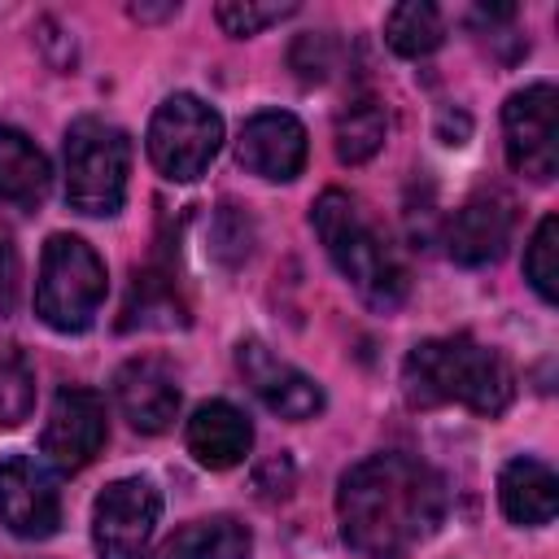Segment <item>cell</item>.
<instances>
[{
    "label": "cell",
    "instance_id": "obj_1",
    "mask_svg": "<svg viewBox=\"0 0 559 559\" xmlns=\"http://www.w3.org/2000/svg\"><path fill=\"white\" fill-rule=\"evenodd\" d=\"M445 480L428 463L384 450L358 459L336 485L341 542L362 559H402L437 533Z\"/></svg>",
    "mask_w": 559,
    "mask_h": 559
},
{
    "label": "cell",
    "instance_id": "obj_2",
    "mask_svg": "<svg viewBox=\"0 0 559 559\" xmlns=\"http://www.w3.org/2000/svg\"><path fill=\"white\" fill-rule=\"evenodd\" d=\"M402 389L415 406H467L476 415H502L515 393L507 358L476 336L419 341L402 362Z\"/></svg>",
    "mask_w": 559,
    "mask_h": 559
},
{
    "label": "cell",
    "instance_id": "obj_3",
    "mask_svg": "<svg viewBox=\"0 0 559 559\" xmlns=\"http://www.w3.org/2000/svg\"><path fill=\"white\" fill-rule=\"evenodd\" d=\"M310 223H314L328 258L336 262V271L354 284V293L371 310H397L406 301L411 275H406L397 249L376 231V223L362 214V205L349 192L328 188L314 201Z\"/></svg>",
    "mask_w": 559,
    "mask_h": 559
},
{
    "label": "cell",
    "instance_id": "obj_4",
    "mask_svg": "<svg viewBox=\"0 0 559 559\" xmlns=\"http://www.w3.org/2000/svg\"><path fill=\"white\" fill-rule=\"evenodd\" d=\"M105 288H109L105 262L83 236L57 231L44 240L39 280H35V314L52 332H87L105 301Z\"/></svg>",
    "mask_w": 559,
    "mask_h": 559
},
{
    "label": "cell",
    "instance_id": "obj_5",
    "mask_svg": "<svg viewBox=\"0 0 559 559\" xmlns=\"http://www.w3.org/2000/svg\"><path fill=\"white\" fill-rule=\"evenodd\" d=\"M66 201L87 218H109L127 201L131 140L105 118H79L66 127Z\"/></svg>",
    "mask_w": 559,
    "mask_h": 559
},
{
    "label": "cell",
    "instance_id": "obj_6",
    "mask_svg": "<svg viewBox=\"0 0 559 559\" xmlns=\"http://www.w3.org/2000/svg\"><path fill=\"white\" fill-rule=\"evenodd\" d=\"M144 148H148V162L157 166L162 179L192 183L210 170V162L223 148V118L201 96L175 92L153 109L148 131H144Z\"/></svg>",
    "mask_w": 559,
    "mask_h": 559
},
{
    "label": "cell",
    "instance_id": "obj_7",
    "mask_svg": "<svg viewBox=\"0 0 559 559\" xmlns=\"http://www.w3.org/2000/svg\"><path fill=\"white\" fill-rule=\"evenodd\" d=\"M502 148L507 166L533 183L559 170V92L550 83H528L502 105Z\"/></svg>",
    "mask_w": 559,
    "mask_h": 559
},
{
    "label": "cell",
    "instance_id": "obj_8",
    "mask_svg": "<svg viewBox=\"0 0 559 559\" xmlns=\"http://www.w3.org/2000/svg\"><path fill=\"white\" fill-rule=\"evenodd\" d=\"M162 520V493L144 476H122L100 489L92 507V542L100 559H148Z\"/></svg>",
    "mask_w": 559,
    "mask_h": 559
},
{
    "label": "cell",
    "instance_id": "obj_9",
    "mask_svg": "<svg viewBox=\"0 0 559 559\" xmlns=\"http://www.w3.org/2000/svg\"><path fill=\"white\" fill-rule=\"evenodd\" d=\"M109 437V419H105V397L96 389L83 384H66L44 419L39 432V454L57 467V472H83Z\"/></svg>",
    "mask_w": 559,
    "mask_h": 559
},
{
    "label": "cell",
    "instance_id": "obj_10",
    "mask_svg": "<svg viewBox=\"0 0 559 559\" xmlns=\"http://www.w3.org/2000/svg\"><path fill=\"white\" fill-rule=\"evenodd\" d=\"M0 524L22 542H44L61 524V493L52 472L31 454L0 459Z\"/></svg>",
    "mask_w": 559,
    "mask_h": 559
},
{
    "label": "cell",
    "instance_id": "obj_11",
    "mask_svg": "<svg viewBox=\"0 0 559 559\" xmlns=\"http://www.w3.org/2000/svg\"><path fill=\"white\" fill-rule=\"evenodd\" d=\"M236 371L245 376V384L253 389V397L275 411L280 419H314L323 411V389L314 376H306L301 367L284 362L280 354H271L262 341H240L236 345Z\"/></svg>",
    "mask_w": 559,
    "mask_h": 559
},
{
    "label": "cell",
    "instance_id": "obj_12",
    "mask_svg": "<svg viewBox=\"0 0 559 559\" xmlns=\"http://www.w3.org/2000/svg\"><path fill=\"white\" fill-rule=\"evenodd\" d=\"M306 153H310L306 127L288 109H262V114H253L240 127V140H236V162L249 175L271 179V183L297 179L301 166H306Z\"/></svg>",
    "mask_w": 559,
    "mask_h": 559
},
{
    "label": "cell",
    "instance_id": "obj_13",
    "mask_svg": "<svg viewBox=\"0 0 559 559\" xmlns=\"http://www.w3.org/2000/svg\"><path fill=\"white\" fill-rule=\"evenodd\" d=\"M114 402L135 432L157 437L179 415V380L162 358H127L114 371Z\"/></svg>",
    "mask_w": 559,
    "mask_h": 559
},
{
    "label": "cell",
    "instance_id": "obj_14",
    "mask_svg": "<svg viewBox=\"0 0 559 559\" xmlns=\"http://www.w3.org/2000/svg\"><path fill=\"white\" fill-rule=\"evenodd\" d=\"M515 227V210L502 192H476L467 197L450 223H445V253L459 266H489L507 253Z\"/></svg>",
    "mask_w": 559,
    "mask_h": 559
},
{
    "label": "cell",
    "instance_id": "obj_15",
    "mask_svg": "<svg viewBox=\"0 0 559 559\" xmlns=\"http://www.w3.org/2000/svg\"><path fill=\"white\" fill-rule=\"evenodd\" d=\"M183 441H188V454L210 467V472H227L236 463L249 459L253 450V424L240 406L214 397V402H201L183 428Z\"/></svg>",
    "mask_w": 559,
    "mask_h": 559
},
{
    "label": "cell",
    "instance_id": "obj_16",
    "mask_svg": "<svg viewBox=\"0 0 559 559\" xmlns=\"http://www.w3.org/2000/svg\"><path fill=\"white\" fill-rule=\"evenodd\" d=\"M498 507L520 528L550 524L555 511H559V480H555V472L542 459H528V454L511 459L498 472Z\"/></svg>",
    "mask_w": 559,
    "mask_h": 559
},
{
    "label": "cell",
    "instance_id": "obj_17",
    "mask_svg": "<svg viewBox=\"0 0 559 559\" xmlns=\"http://www.w3.org/2000/svg\"><path fill=\"white\" fill-rule=\"evenodd\" d=\"M48 188H52V166L44 148L17 127H0V201L17 210H35L48 197Z\"/></svg>",
    "mask_w": 559,
    "mask_h": 559
},
{
    "label": "cell",
    "instance_id": "obj_18",
    "mask_svg": "<svg viewBox=\"0 0 559 559\" xmlns=\"http://www.w3.org/2000/svg\"><path fill=\"white\" fill-rule=\"evenodd\" d=\"M253 533L236 515H210L175 528L148 559H249Z\"/></svg>",
    "mask_w": 559,
    "mask_h": 559
},
{
    "label": "cell",
    "instance_id": "obj_19",
    "mask_svg": "<svg viewBox=\"0 0 559 559\" xmlns=\"http://www.w3.org/2000/svg\"><path fill=\"white\" fill-rule=\"evenodd\" d=\"M188 310L179 301V288L170 271H135L127 306H122V328H183Z\"/></svg>",
    "mask_w": 559,
    "mask_h": 559
},
{
    "label": "cell",
    "instance_id": "obj_20",
    "mask_svg": "<svg viewBox=\"0 0 559 559\" xmlns=\"http://www.w3.org/2000/svg\"><path fill=\"white\" fill-rule=\"evenodd\" d=\"M336 157L345 166H362L367 157H376L384 148V135H389V118H384V105L376 96H349L336 114Z\"/></svg>",
    "mask_w": 559,
    "mask_h": 559
},
{
    "label": "cell",
    "instance_id": "obj_21",
    "mask_svg": "<svg viewBox=\"0 0 559 559\" xmlns=\"http://www.w3.org/2000/svg\"><path fill=\"white\" fill-rule=\"evenodd\" d=\"M445 39V22L441 13L428 4V0H406V4H393L389 17H384V44L397 52V57H428L437 52Z\"/></svg>",
    "mask_w": 559,
    "mask_h": 559
},
{
    "label": "cell",
    "instance_id": "obj_22",
    "mask_svg": "<svg viewBox=\"0 0 559 559\" xmlns=\"http://www.w3.org/2000/svg\"><path fill=\"white\" fill-rule=\"evenodd\" d=\"M524 275H528L533 293L546 306L559 301V218L555 214H546L537 223V231H533V240L524 249Z\"/></svg>",
    "mask_w": 559,
    "mask_h": 559
},
{
    "label": "cell",
    "instance_id": "obj_23",
    "mask_svg": "<svg viewBox=\"0 0 559 559\" xmlns=\"http://www.w3.org/2000/svg\"><path fill=\"white\" fill-rule=\"evenodd\" d=\"M35 411V367L22 349H0V424L13 428Z\"/></svg>",
    "mask_w": 559,
    "mask_h": 559
},
{
    "label": "cell",
    "instance_id": "obj_24",
    "mask_svg": "<svg viewBox=\"0 0 559 559\" xmlns=\"http://www.w3.org/2000/svg\"><path fill=\"white\" fill-rule=\"evenodd\" d=\"M293 13H297V0H271V4H258V0H223L214 9L218 26L227 35H236V39H249V35L284 22V17H293Z\"/></svg>",
    "mask_w": 559,
    "mask_h": 559
},
{
    "label": "cell",
    "instance_id": "obj_25",
    "mask_svg": "<svg viewBox=\"0 0 559 559\" xmlns=\"http://www.w3.org/2000/svg\"><path fill=\"white\" fill-rule=\"evenodd\" d=\"M253 249V223L240 205L223 201L214 210V223H210V253L223 262V266H240Z\"/></svg>",
    "mask_w": 559,
    "mask_h": 559
},
{
    "label": "cell",
    "instance_id": "obj_26",
    "mask_svg": "<svg viewBox=\"0 0 559 559\" xmlns=\"http://www.w3.org/2000/svg\"><path fill=\"white\" fill-rule=\"evenodd\" d=\"M336 52L341 44L323 31H306L297 44H293V70L306 79V83H323L332 70H336Z\"/></svg>",
    "mask_w": 559,
    "mask_h": 559
},
{
    "label": "cell",
    "instance_id": "obj_27",
    "mask_svg": "<svg viewBox=\"0 0 559 559\" xmlns=\"http://www.w3.org/2000/svg\"><path fill=\"white\" fill-rule=\"evenodd\" d=\"M17 280H22L17 249H13V240L0 231V314L13 310V301H17Z\"/></svg>",
    "mask_w": 559,
    "mask_h": 559
}]
</instances>
